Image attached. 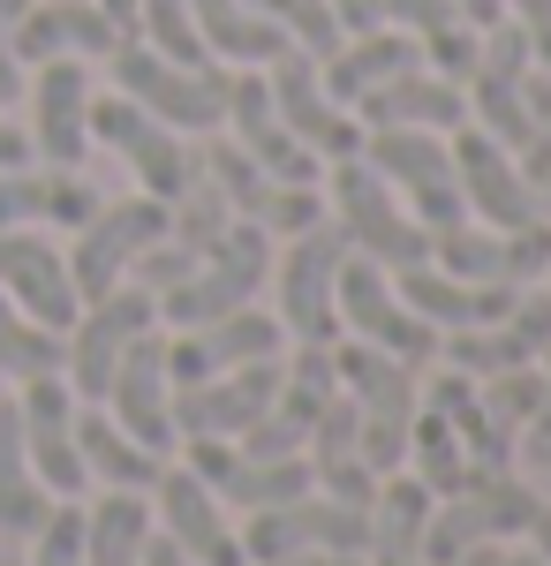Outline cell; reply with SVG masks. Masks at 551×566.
<instances>
[{"mask_svg":"<svg viewBox=\"0 0 551 566\" xmlns=\"http://www.w3.org/2000/svg\"><path fill=\"white\" fill-rule=\"evenodd\" d=\"M521 544H529V552L551 566V506H537V522H529V536H521Z\"/></svg>","mask_w":551,"mask_h":566,"instance_id":"cell-51","label":"cell"},{"mask_svg":"<svg viewBox=\"0 0 551 566\" xmlns=\"http://www.w3.org/2000/svg\"><path fill=\"white\" fill-rule=\"evenodd\" d=\"M454 8H461V15L476 23V31H491V23H507V8H499V0H454Z\"/></svg>","mask_w":551,"mask_h":566,"instance_id":"cell-49","label":"cell"},{"mask_svg":"<svg viewBox=\"0 0 551 566\" xmlns=\"http://www.w3.org/2000/svg\"><path fill=\"white\" fill-rule=\"evenodd\" d=\"M69 363V340L53 333V325H39L31 310H15L8 295H0V378H53Z\"/></svg>","mask_w":551,"mask_h":566,"instance_id":"cell-37","label":"cell"},{"mask_svg":"<svg viewBox=\"0 0 551 566\" xmlns=\"http://www.w3.org/2000/svg\"><path fill=\"white\" fill-rule=\"evenodd\" d=\"M144 544H152L144 491H98L84 506V566H144Z\"/></svg>","mask_w":551,"mask_h":566,"instance_id":"cell-33","label":"cell"},{"mask_svg":"<svg viewBox=\"0 0 551 566\" xmlns=\"http://www.w3.org/2000/svg\"><path fill=\"white\" fill-rule=\"evenodd\" d=\"M189 15H197V39L212 61L227 69H264V61H280L288 39H280V23L250 8V0H189Z\"/></svg>","mask_w":551,"mask_h":566,"instance_id":"cell-32","label":"cell"},{"mask_svg":"<svg viewBox=\"0 0 551 566\" xmlns=\"http://www.w3.org/2000/svg\"><path fill=\"white\" fill-rule=\"evenodd\" d=\"M272 566H363V559H347V552H295V559H272Z\"/></svg>","mask_w":551,"mask_h":566,"instance_id":"cell-53","label":"cell"},{"mask_svg":"<svg viewBox=\"0 0 551 566\" xmlns=\"http://www.w3.org/2000/svg\"><path fill=\"white\" fill-rule=\"evenodd\" d=\"M84 129H91V144H106L128 175H136V189H144V197H159V205H174V197L189 189V175H197V151H189L167 122H152L136 98H122V91L91 98V106H84Z\"/></svg>","mask_w":551,"mask_h":566,"instance_id":"cell-10","label":"cell"},{"mask_svg":"<svg viewBox=\"0 0 551 566\" xmlns=\"http://www.w3.org/2000/svg\"><path fill=\"white\" fill-rule=\"evenodd\" d=\"M227 227H235V205H227V189H219V181L197 167V175H189V189L167 205V234L181 242V250H197V258H205Z\"/></svg>","mask_w":551,"mask_h":566,"instance_id":"cell-38","label":"cell"},{"mask_svg":"<svg viewBox=\"0 0 551 566\" xmlns=\"http://www.w3.org/2000/svg\"><path fill=\"white\" fill-rule=\"evenodd\" d=\"M264 280H272V234L250 227V219H235L212 250L197 258V272H189L181 287L159 295V325H174V333L212 325V317H227V310L257 303V295H264Z\"/></svg>","mask_w":551,"mask_h":566,"instance_id":"cell-5","label":"cell"},{"mask_svg":"<svg viewBox=\"0 0 551 566\" xmlns=\"http://www.w3.org/2000/svg\"><path fill=\"white\" fill-rule=\"evenodd\" d=\"M544 287H551V264H544Z\"/></svg>","mask_w":551,"mask_h":566,"instance_id":"cell-56","label":"cell"},{"mask_svg":"<svg viewBox=\"0 0 551 566\" xmlns=\"http://www.w3.org/2000/svg\"><path fill=\"white\" fill-rule=\"evenodd\" d=\"M98 8H106V23H114L122 39H136V0H98Z\"/></svg>","mask_w":551,"mask_h":566,"instance_id":"cell-52","label":"cell"},{"mask_svg":"<svg viewBox=\"0 0 551 566\" xmlns=\"http://www.w3.org/2000/svg\"><path fill=\"white\" fill-rule=\"evenodd\" d=\"M416 400L424 408H438L446 416V431L461 438V453H468V469L476 476H499V469H513V438L484 416V400H476V378H461V370H430V378H416Z\"/></svg>","mask_w":551,"mask_h":566,"instance_id":"cell-29","label":"cell"},{"mask_svg":"<svg viewBox=\"0 0 551 566\" xmlns=\"http://www.w3.org/2000/svg\"><path fill=\"white\" fill-rule=\"evenodd\" d=\"M219 129L235 136V144H242L272 181H310V189L325 181V159H318V151H310V144L272 114L264 69H235V76H227V122H219Z\"/></svg>","mask_w":551,"mask_h":566,"instance_id":"cell-21","label":"cell"},{"mask_svg":"<svg viewBox=\"0 0 551 566\" xmlns=\"http://www.w3.org/2000/svg\"><path fill=\"white\" fill-rule=\"evenodd\" d=\"M347 114H355L363 129H438V136H454L468 122V98H461V84L430 76V69H408V76H393V84L363 91Z\"/></svg>","mask_w":551,"mask_h":566,"instance_id":"cell-25","label":"cell"},{"mask_svg":"<svg viewBox=\"0 0 551 566\" xmlns=\"http://www.w3.org/2000/svg\"><path fill=\"white\" fill-rule=\"evenodd\" d=\"M15 423H23V453H31V476L53 499H84V453H76V392L69 378H23L15 392Z\"/></svg>","mask_w":551,"mask_h":566,"instance_id":"cell-17","label":"cell"},{"mask_svg":"<svg viewBox=\"0 0 551 566\" xmlns=\"http://www.w3.org/2000/svg\"><path fill=\"white\" fill-rule=\"evenodd\" d=\"M106 69H114V91L136 98L152 122H167L174 136H212L227 122V61H205V69H181L167 53H152L144 39H122L106 53Z\"/></svg>","mask_w":551,"mask_h":566,"instance_id":"cell-1","label":"cell"},{"mask_svg":"<svg viewBox=\"0 0 551 566\" xmlns=\"http://www.w3.org/2000/svg\"><path fill=\"white\" fill-rule=\"evenodd\" d=\"M371 175L424 219L430 234L438 227H461L468 205H461V181H454V151L438 129H363V151H355Z\"/></svg>","mask_w":551,"mask_h":566,"instance_id":"cell-7","label":"cell"},{"mask_svg":"<svg viewBox=\"0 0 551 566\" xmlns=\"http://www.w3.org/2000/svg\"><path fill=\"white\" fill-rule=\"evenodd\" d=\"M340 264H347V234L333 227V212L272 250V317L288 325V340H325V348L340 340Z\"/></svg>","mask_w":551,"mask_h":566,"instance_id":"cell-4","label":"cell"},{"mask_svg":"<svg viewBox=\"0 0 551 566\" xmlns=\"http://www.w3.org/2000/svg\"><path fill=\"white\" fill-rule=\"evenodd\" d=\"M31 566H84V499H53L31 536Z\"/></svg>","mask_w":551,"mask_h":566,"instance_id":"cell-44","label":"cell"},{"mask_svg":"<svg viewBox=\"0 0 551 566\" xmlns=\"http://www.w3.org/2000/svg\"><path fill=\"white\" fill-rule=\"evenodd\" d=\"M476 400H484V416H491L507 438H521V423L544 408V370H537V363L491 370V378H476Z\"/></svg>","mask_w":551,"mask_h":566,"instance_id":"cell-40","label":"cell"},{"mask_svg":"<svg viewBox=\"0 0 551 566\" xmlns=\"http://www.w3.org/2000/svg\"><path fill=\"white\" fill-rule=\"evenodd\" d=\"M45 514H53V491L31 476V453H23L15 400H0V528H8V536H39Z\"/></svg>","mask_w":551,"mask_h":566,"instance_id":"cell-34","label":"cell"},{"mask_svg":"<svg viewBox=\"0 0 551 566\" xmlns=\"http://www.w3.org/2000/svg\"><path fill=\"white\" fill-rule=\"evenodd\" d=\"M537 197H544V219H551V175H544V181H537Z\"/></svg>","mask_w":551,"mask_h":566,"instance_id":"cell-55","label":"cell"},{"mask_svg":"<svg viewBox=\"0 0 551 566\" xmlns=\"http://www.w3.org/2000/svg\"><path fill=\"white\" fill-rule=\"evenodd\" d=\"M302 491H318L310 476V453H280V461H250L242 446H235V469L219 483V506H235V514H257V506H288Z\"/></svg>","mask_w":551,"mask_h":566,"instance_id":"cell-35","label":"cell"},{"mask_svg":"<svg viewBox=\"0 0 551 566\" xmlns=\"http://www.w3.org/2000/svg\"><path fill=\"white\" fill-rule=\"evenodd\" d=\"M122 45V31L106 23L98 0H31L23 23H15V61L39 69V61H106Z\"/></svg>","mask_w":551,"mask_h":566,"instance_id":"cell-24","label":"cell"},{"mask_svg":"<svg viewBox=\"0 0 551 566\" xmlns=\"http://www.w3.org/2000/svg\"><path fill=\"white\" fill-rule=\"evenodd\" d=\"M529 69H537V53L529 39L513 31V23H491L484 39H476V69H468V129L499 136L507 151H521V136H529V114H521V84H529Z\"/></svg>","mask_w":551,"mask_h":566,"instance_id":"cell-16","label":"cell"},{"mask_svg":"<svg viewBox=\"0 0 551 566\" xmlns=\"http://www.w3.org/2000/svg\"><path fill=\"white\" fill-rule=\"evenodd\" d=\"M235 536H242V559L250 566L295 559V552H347V559H363V544H371V506H340L325 491H302L288 506L242 514Z\"/></svg>","mask_w":551,"mask_h":566,"instance_id":"cell-8","label":"cell"},{"mask_svg":"<svg viewBox=\"0 0 551 566\" xmlns=\"http://www.w3.org/2000/svg\"><path fill=\"white\" fill-rule=\"evenodd\" d=\"M430 499L408 469L378 476V499H371V544H363V566H424V522H430Z\"/></svg>","mask_w":551,"mask_h":566,"instance_id":"cell-31","label":"cell"},{"mask_svg":"<svg viewBox=\"0 0 551 566\" xmlns=\"http://www.w3.org/2000/svg\"><path fill=\"white\" fill-rule=\"evenodd\" d=\"M8 167H31V129H15L8 106H0V175H8Z\"/></svg>","mask_w":551,"mask_h":566,"instance_id":"cell-47","label":"cell"},{"mask_svg":"<svg viewBox=\"0 0 551 566\" xmlns=\"http://www.w3.org/2000/svg\"><path fill=\"white\" fill-rule=\"evenodd\" d=\"M537 491L513 476V469H499V476H476L468 491H454V499H438L424 522V566H454L461 552H476V544H521L529 536V522H537Z\"/></svg>","mask_w":551,"mask_h":566,"instance_id":"cell-6","label":"cell"},{"mask_svg":"<svg viewBox=\"0 0 551 566\" xmlns=\"http://www.w3.org/2000/svg\"><path fill=\"white\" fill-rule=\"evenodd\" d=\"M136 39L152 45V53H167L181 69H205L212 53L197 39V15H189V0H136Z\"/></svg>","mask_w":551,"mask_h":566,"instance_id":"cell-39","label":"cell"},{"mask_svg":"<svg viewBox=\"0 0 551 566\" xmlns=\"http://www.w3.org/2000/svg\"><path fill=\"white\" fill-rule=\"evenodd\" d=\"M144 566H197V559H189V552H174L167 536L152 528V544H144Z\"/></svg>","mask_w":551,"mask_h":566,"instance_id":"cell-50","label":"cell"},{"mask_svg":"<svg viewBox=\"0 0 551 566\" xmlns=\"http://www.w3.org/2000/svg\"><path fill=\"white\" fill-rule=\"evenodd\" d=\"M521 114H529V136H521V175L544 181L551 175V69H529V84H521Z\"/></svg>","mask_w":551,"mask_h":566,"instance_id":"cell-43","label":"cell"},{"mask_svg":"<svg viewBox=\"0 0 551 566\" xmlns=\"http://www.w3.org/2000/svg\"><path fill=\"white\" fill-rule=\"evenodd\" d=\"M98 189L76 167H8L0 175V227H84Z\"/></svg>","mask_w":551,"mask_h":566,"instance_id":"cell-26","label":"cell"},{"mask_svg":"<svg viewBox=\"0 0 551 566\" xmlns=\"http://www.w3.org/2000/svg\"><path fill=\"white\" fill-rule=\"evenodd\" d=\"M264 91H272V114L288 122V129L333 167V159H355L363 151V122L340 106L333 91H325V76H318V61L310 53H280V61H264Z\"/></svg>","mask_w":551,"mask_h":566,"instance_id":"cell-15","label":"cell"},{"mask_svg":"<svg viewBox=\"0 0 551 566\" xmlns=\"http://www.w3.org/2000/svg\"><path fill=\"white\" fill-rule=\"evenodd\" d=\"M250 8H264L272 23H280V39L295 45V53H310V61H325L347 31H340L333 0H250Z\"/></svg>","mask_w":551,"mask_h":566,"instance_id":"cell-41","label":"cell"},{"mask_svg":"<svg viewBox=\"0 0 551 566\" xmlns=\"http://www.w3.org/2000/svg\"><path fill=\"white\" fill-rule=\"evenodd\" d=\"M152 325H159V303H152L136 280H122L114 295L84 303V310H76V325L61 333V340H69V363H61L69 392H76V400H106L114 363H122L128 340H136V333H152Z\"/></svg>","mask_w":551,"mask_h":566,"instance_id":"cell-13","label":"cell"},{"mask_svg":"<svg viewBox=\"0 0 551 566\" xmlns=\"http://www.w3.org/2000/svg\"><path fill=\"white\" fill-rule=\"evenodd\" d=\"M491 566H544V559H537L529 544H499V559H491Z\"/></svg>","mask_w":551,"mask_h":566,"instance_id":"cell-54","label":"cell"},{"mask_svg":"<svg viewBox=\"0 0 551 566\" xmlns=\"http://www.w3.org/2000/svg\"><path fill=\"white\" fill-rule=\"evenodd\" d=\"M167 234V205L159 197H122V205H98L76 227V250H69V280H76V303H98L128 280V264L144 258L152 242Z\"/></svg>","mask_w":551,"mask_h":566,"instance_id":"cell-11","label":"cell"},{"mask_svg":"<svg viewBox=\"0 0 551 566\" xmlns=\"http://www.w3.org/2000/svg\"><path fill=\"white\" fill-rule=\"evenodd\" d=\"M507 8V23L529 39V53H537V69H551V0H499Z\"/></svg>","mask_w":551,"mask_h":566,"instance_id":"cell-46","label":"cell"},{"mask_svg":"<svg viewBox=\"0 0 551 566\" xmlns=\"http://www.w3.org/2000/svg\"><path fill=\"white\" fill-rule=\"evenodd\" d=\"M0 400H8V386H0Z\"/></svg>","mask_w":551,"mask_h":566,"instance_id":"cell-57","label":"cell"},{"mask_svg":"<svg viewBox=\"0 0 551 566\" xmlns=\"http://www.w3.org/2000/svg\"><path fill=\"white\" fill-rule=\"evenodd\" d=\"M446 151H454V181H461L468 219H484V227H537V219H544L537 181L521 175V159H513L499 136H484V129L461 122V129L446 136Z\"/></svg>","mask_w":551,"mask_h":566,"instance_id":"cell-14","label":"cell"},{"mask_svg":"<svg viewBox=\"0 0 551 566\" xmlns=\"http://www.w3.org/2000/svg\"><path fill=\"white\" fill-rule=\"evenodd\" d=\"M430 264L454 280H484V287H537L551 264V219L537 227H438L430 234Z\"/></svg>","mask_w":551,"mask_h":566,"instance_id":"cell-12","label":"cell"},{"mask_svg":"<svg viewBox=\"0 0 551 566\" xmlns=\"http://www.w3.org/2000/svg\"><path fill=\"white\" fill-rule=\"evenodd\" d=\"M0 295L15 310H31L39 325H53V333H69L76 310H84L76 280H69V258L31 227H0Z\"/></svg>","mask_w":551,"mask_h":566,"instance_id":"cell-22","label":"cell"},{"mask_svg":"<svg viewBox=\"0 0 551 566\" xmlns=\"http://www.w3.org/2000/svg\"><path fill=\"white\" fill-rule=\"evenodd\" d=\"M84 106H91L84 61H39V76H31V151L45 167H84L91 151Z\"/></svg>","mask_w":551,"mask_h":566,"instance_id":"cell-23","label":"cell"},{"mask_svg":"<svg viewBox=\"0 0 551 566\" xmlns=\"http://www.w3.org/2000/svg\"><path fill=\"white\" fill-rule=\"evenodd\" d=\"M378 23L393 31H408L416 53H424L430 76H446V84H468V69H476V23H468L454 0H378Z\"/></svg>","mask_w":551,"mask_h":566,"instance_id":"cell-28","label":"cell"},{"mask_svg":"<svg viewBox=\"0 0 551 566\" xmlns=\"http://www.w3.org/2000/svg\"><path fill=\"white\" fill-rule=\"evenodd\" d=\"M31 0H0V106L23 98V61H15V23H23Z\"/></svg>","mask_w":551,"mask_h":566,"instance_id":"cell-45","label":"cell"},{"mask_svg":"<svg viewBox=\"0 0 551 566\" xmlns=\"http://www.w3.org/2000/svg\"><path fill=\"white\" fill-rule=\"evenodd\" d=\"M333 310H340V333H347V340H371V348H385L393 363H408V370H430V363H438V333L401 303V287H393L385 264H371V258L347 250L340 287H333Z\"/></svg>","mask_w":551,"mask_h":566,"instance_id":"cell-9","label":"cell"},{"mask_svg":"<svg viewBox=\"0 0 551 566\" xmlns=\"http://www.w3.org/2000/svg\"><path fill=\"white\" fill-rule=\"evenodd\" d=\"M98 408H106L136 446L174 453V378H167V333H159V325L128 340V355L114 363V378H106V400H98Z\"/></svg>","mask_w":551,"mask_h":566,"instance_id":"cell-20","label":"cell"},{"mask_svg":"<svg viewBox=\"0 0 551 566\" xmlns=\"http://www.w3.org/2000/svg\"><path fill=\"white\" fill-rule=\"evenodd\" d=\"M318 219H325V189H310V181H264V197L250 205V227H264L272 242H288Z\"/></svg>","mask_w":551,"mask_h":566,"instance_id":"cell-42","label":"cell"},{"mask_svg":"<svg viewBox=\"0 0 551 566\" xmlns=\"http://www.w3.org/2000/svg\"><path fill=\"white\" fill-rule=\"evenodd\" d=\"M408 476L424 483L430 499H454V491H468V483H476L461 438L446 431V416H438V408H424V400H416V423H408Z\"/></svg>","mask_w":551,"mask_h":566,"instance_id":"cell-36","label":"cell"},{"mask_svg":"<svg viewBox=\"0 0 551 566\" xmlns=\"http://www.w3.org/2000/svg\"><path fill=\"white\" fill-rule=\"evenodd\" d=\"M333 15H340V31H371L378 23V0H333Z\"/></svg>","mask_w":551,"mask_h":566,"instance_id":"cell-48","label":"cell"},{"mask_svg":"<svg viewBox=\"0 0 551 566\" xmlns=\"http://www.w3.org/2000/svg\"><path fill=\"white\" fill-rule=\"evenodd\" d=\"M76 453H84V476L106 483V491H152L159 469H167V453L136 446L98 400H76Z\"/></svg>","mask_w":551,"mask_h":566,"instance_id":"cell-30","label":"cell"},{"mask_svg":"<svg viewBox=\"0 0 551 566\" xmlns=\"http://www.w3.org/2000/svg\"><path fill=\"white\" fill-rule=\"evenodd\" d=\"M264 355H288V325L264 303H242L212 317V325H189V333H167V378L174 386H197L212 370H235V363H264Z\"/></svg>","mask_w":551,"mask_h":566,"instance_id":"cell-19","label":"cell"},{"mask_svg":"<svg viewBox=\"0 0 551 566\" xmlns=\"http://www.w3.org/2000/svg\"><path fill=\"white\" fill-rule=\"evenodd\" d=\"M333 370H340V392H347V400H355V416H363V469H371V476L408 469L416 370H408V363H393L385 348H371V340H333Z\"/></svg>","mask_w":551,"mask_h":566,"instance_id":"cell-3","label":"cell"},{"mask_svg":"<svg viewBox=\"0 0 551 566\" xmlns=\"http://www.w3.org/2000/svg\"><path fill=\"white\" fill-rule=\"evenodd\" d=\"M325 212H333V227L347 234V250L355 258L385 264V272H408V264H430V227L393 189H385L363 159H333L325 167Z\"/></svg>","mask_w":551,"mask_h":566,"instance_id":"cell-2","label":"cell"},{"mask_svg":"<svg viewBox=\"0 0 551 566\" xmlns=\"http://www.w3.org/2000/svg\"><path fill=\"white\" fill-rule=\"evenodd\" d=\"M408 69H424V53H416V39H408V31H393V23L347 31V39L318 61V76H325V91H333L340 106H355L363 91L393 84V76H408Z\"/></svg>","mask_w":551,"mask_h":566,"instance_id":"cell-27","label":"cell"},{"mask_svg":"<svg viewBox=\"0 0 551 566\" xmlns=\"http://www.w3.org/2000/svg\"><path fill=\"white\" fill-rule=\"evenodd\" d=\"M144 499H152V528L167 536L174 552H189L197 566H250L242 559V536H235V522H227V506H219L212 483H197L189 469L167 461Z\"/></svg>","mask_w":551,"mask_h":566,"instance_id":"cell-18","label":"cell"}]
</instances>
